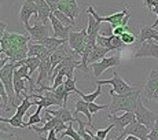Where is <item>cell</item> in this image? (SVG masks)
Returning <instances> with one entry per match:
<instances>
[{
    "label": "cell",
    "mask_w": 158,
    "mask_h": 140,
    "mask_svg": "<svg viewBox=\"0 0 158 140\" xmlns=\"http://www.w3.org/2000/svg\"><path fill=\"white\" fill-rule=\"evenodd\" d=\"M142 91L136 89L133 92L124 93V95H118L111 91H109V95L111 96V105H110V113L115 114L118 111H132L135 113L136 107H138V102L140 98Z\"/></svg>",
    "instance_id": "cell-1"
},
{
    "label": "cell",
    "mask_w": 158,
    "mask_h": 140,
    "mask_svg": "<svg viewBox=\"0 0 158 140\" xmlns=\"http://www.w3.org/2000/svg\"><path fill=\"white\" fill-rule=\"evenodd\" d=\"M87 13L94 15L95 19L98 21L99 23H103V22L110 23L113 28H117V26H128V19L131 18V13H129L128 7H124L123 11H120V13H114V14L109 15V17H101V15L94 10L92 6H88Z\"/></svg>",
    "instance_id": "cell-2"
},
{
    "label": "cell",
    "mask_w": 158,
    "mask_h": 140,
    "mask_svg": "<svg viewBox=\"0 0 158 140\" xmlns=\"http://www.w3.org/2000/svg\"><path fill=\"white\" fill-rule=\"evenodd\" d=\"M105 84H110L113 87V89H110V91L114 93H118V95H124V93L136 91V88L129 85L127 81H124V78L115 70L113 72V77L109 78V80H96V85H105Z\"/></svg>",
    "instance_id": "cell-3"
},
{
    "label": "cell",
    "mask_w": 158,
    "mask_h": 140,
    "mask_svg": "<svg viewBox=\"0 0 158 140\" xmlns=\"http://www.w3.org/2000/svg\"><path fill=\"white\" fill-rule=\"evenodd\" d=\"M135 117L142 125L147 126L148 129H153L154 125H156V121L158 118V114L154 111H151L150 109H147L146 106L143 105V100L142 98H139V102H138V107L135 110Z\"/></svg>",
    "instance_id": "cell-4"
},
{
    "label": "cell",
    "mask_w": 158,
    "mask_h": 140,
    "mask_svg": "<svg viewBox=\"0 0 158 140\" xmlns=\"http://www.w3.org/2000/svg\"><path fill=\"white\" fill-rule=\"evenodd\" d=\"M150 132L151 130L148 129L147 126L142 125V124L135 118V120H133L132 122H131L129 125L127 126L123 132H121V135L117 138V140H125V138L127 136H129V135L135 136V138H138L140 140H148V135H150Z\"/></svg>",
    "instance_id": "cell-5"
},
{
    "label": "cell",
    "mask_w": 158,
    "mask_h": 140,
    "mask_svg": "<svg viewBox=\"0 0 158 140\" xmlns=\"http://www.w3.org/2000/svg\"><path fill=\"white\" fill-rule=\"evenodd\" d=\"M120 63H121L120 54H115V55L103 58L101 62H96V63H94V65H91V70H92V73H94V77L98 78V77H101L107 69L117 68V66H120Z\"/></svg>",
    "instance_id": "cell-6"
},
{
    "label": "cell",
    "mask_w": 158,
    "mask_h": 140,
    "mask_svg": "<svg viewBox=\"0 0 158 140\" xmlns=\"http://www.w3.org/2000/svg\"><path fill=\"white\" fill-rule=\"evenodd\" d=\"M35 15V19H37L39 10H37V4L35 0H22V4L19 8V21L23 26L29 28V18Z\"/></svg>",
    "instance_id": "cell-7"
},
{
    "label": "cell",
    "mask_w": 158,
    "mask_h": 140,
    "mask_svg": "<svg viewBox=\"0 0 158 140\" xmlns=\"http://www.w3.org/2000/svg\"><path fill=\"white\" fill-rule=\"evenodd\" d=\"M135 118H136L135 117V113L127 111V113H124L121 117H117L115 114H109L107 117H106V120L110 121V124H113V125H114L115 132L121 135V132H123V130L125 129V128L128 126L129 124L135 120Z\"/></svg>",
    "instance_id": "cell-8"
},
{
    "label": "cell",
    "mask_w": 158,
    "mask_h": 140,
    "mask_svg": "<svg viewBox=\"0 0 158 140\" xmlns=\"http://www.w3.org/2000/svg\"><path fill=\"white\" fill-rule=\"evenodd\" d=\"M26 32L29 33V36H30V39H32L33 43H39V41L44 40V39H47V37H51L48 26L45 25V23L40 22V21H35V25L26 28Z\"/></svg>",
    "instance_id": "cell-9"
},
{
    "label": "cell",
    "mask_w": 158,
    "mask_h": 140,
    "mask_svg": "<svg viewBox=\"0 0 158 140\" xmlns=\"http://www.w3.org/2000/svg\"><path fill=\"white\" fill-rule=\"evenodd\" d=\"M87 37H88L87 29H81L80 32H70L68 43H69V45H70L72 50H74L76 52L81 54L83 50H84V47H85Z\"/></svg>",
    "instance_id": "cell-10"
},
{
    "label": "cell",
    "mask_w": 158,
    "mask_h": 140,
    "mask_svg": "<svg viewBox=\"0 0 158 140\" xmlns=\"http://www.w3.org/2000/svg\"><path fill=\"white\" fill-rule=\"evenodd\" d=\"M135 58H156L158 59V43L154 40L144 41L139 45Z\"/></svg>",
    "instance_id": "cell-11"
},
{
    "label": "cell",
    "mask_w": 158,
    "mask_h": 140,
    "mask_svg": "<svg viewBox=\"0 0 158 140\" xmlns=\"http://www.w3.org/2000/svg\"><path fill=\"white\" fill-rule=\"evenodd\" d=\"M50 23L52 26V30H54V35L52 37H56V39H62V40H68L69 39V35H70V26H65L59 19L54 15V13L51 11L50 14Z\"/></svg>",
    "instance_id": "cell-12"
},
{
    "label": "cell",
    "mask_w": 158,
    "mask_h": 140,
    "mask_svg": "<svg viewBox=\"0 0 158 140\" xmlns=\"http://www.w3.org/2000/svg\"><path fill=\"white\" fill-rule=\"evenodd\" d=\"M157 88H158V72L157 70H151L143 89H142V93H143V96L146 99L153 100V95L157 91Z\"/></svg>",
    "instance_id": "cell-13"
},
{
    "label": "cell",
    "mask_w": 158,
    "mask_h": 140,
    "mask_svg": "<svg viewBox=\"0 0 158 140\" xmlns=\"http://www.w3.org/2000/svg\"><path fill=\"white\" fill-rule=\"evenodd\" d=\"M45 113H48V114H51L52 117H56L59 118V120H62L65 124H70V122H76L77 121V117H74V115L72 114L70 110H68L66 107H60L58 109V110H50V109H45Z\"/></svg>",
    "instance_id": "cell-14"
},
{
    "label": "cell",
    "mask_w": 158,
    "mask_h": 140,
    "mask_svg": "<svg viewBox=\"0 0 158 140\" xmlns=\"http://www.w3.org/2000/svg\"><path fill=\"white\" fill-rule=\"evenodd\" d=\"M28 47H29L28 58L29 56H37L40 60H43V59H45V58L52 55V54H51L50 51H48L47 48H45L44 45H41V44H36V43L30 41L28 44Z\"/></svg>",
    "instance_id": "cell-15"
},
{
    "label": "cell",
    "mask_w": 158,
    "mask_h": 140,
    "mask_svg": "<svg viewBox=\"0 0 158 140\" xmlns=\"http://www.w3.org/2000/svg\"><path fill=\"white\" fill-rule=\"evenodd\" d=\"M36 4H37V10H39V15L36 21H40L47 25L50 22V14H51V7L48 6V3L45 0H35Z\"/></svg>",
    "instance_id": "cell-16"
},
{
    "label": "cell",
    "mask_w": 158,
    "mask_h": 140,
    "mask_svg": "<svg viewBox=\"0 0 158 140\" xmlns=\"http://www.w3.org/2000/svg\"><path fill=\"white\" fill-rule=\"evenodd\" d=\"M74 115H78L80 113H83L84 115L88 118V124H89V128H92L94 130H96V128L95 125L92 124V114H91V111H89V109H88V103L85 102V100H77L76 102V105H74Z\"/></svg>",
    "instance_id": "cell-17"
},
{
    "label": "cell",
    "mask_w": 158,
    "mask_h": 140,
    "mask_svg": "<svg viewBox=\"0 0 158 140\" xmlns=\"http://www.w3.org/2000/svg\"><path fill=\"white\" fill-rule=\"evenodd\" d=\"M148 40H154L158 43V30L153 29L151 26H144V28L140 29V33L138 36V43L142 44V43Z\"/></svg>",
    "instance_id": "cell-18"
},
{
    "label": "cell",
    "mask_w": 158,
    "mask_h": 140,
    "mask_svg": "<svg viewBox=\"0 0 158 140\" xmlns=\"http://www.w3.org/2000/svg\"><path fill=\"white\" fill-rule=\"evenodd\" d=\"M65 43H68V40H62V39H56V37H52V36H51V37H47V39H44V40L36 43V44L44 45L51 54H54L58 48H59L60 45H63Z\"/></svg>",
    "instance_id": "cell-19"
},
{
    "label": "cell",
    "mask_w": 158,
    "mask_h": 140,
    "mask_svg": "<svg viewBox=\"0 0 158 140\" xmlns=\"http://www.w3.org/2000/svg\"><path fill=\"white\" fill-rule=\"evenodd\" d=\"M109 52H111L110 50H107V48H103L101 45H96L95 48L92 50V52L89 54V58H88V65H94V63L96 62H101L103 58H106Z\"/></svg>",
    "instance_id": "cell-20"
},
{
    "label": "cell",
    "mask_w": 158,
    "mask_h": 140,
    "mask_svg": "<svg viewBox=\"0 0 158 140\" xmlns=\"http://www.w3.org/2000/svg\"><path fill=\"white\" fill-rule=\"evenodd\" d=\"M32 106H35V103H33V100H30L28 96L25 95V99L22 100V102L19 103V106L17 107V111H15V117H18V118H22L23 120V115L26 114V111L29 110Z\"/></svg>",
    "instance_id": "cell-21"
},
{
    "label": "cell",
    "mask_w": 158,
    "mask_h": 140,
    "mask_svg": "<svg viewBox=\"0 0 158 140\" xmlns=\"http://www.w3.org/2000/svg\"><path fill=\"white\" fill-rule=\"evenodd\" d=\"M101 28H102V23H99L98 21L95 19V17H94V15L88 14V28H87L88 35H91V36H99Z\"/></svg>",
    "instance_id": "cell-22"
},
{
    "label": "cell",
    "mask_w": 158,
    "mask_h": 140,
    "mask_svg": "<svg viewBox=\"0 0 158 140\" xmlns=\"http://www.w3.org/2000/svg\"><path fill=\"white\" fill-rule=\"evenodd\" d=\"M22 63L29 68V76H30V78H33L35 72L36 70H39V68H40L41 60L39 59L37 56H29V58H26V59H23Z\"/></svg>",
    "instance_id": "cell-23"
},
{
    "label": "cell",
    "mask_w": 158,
    "mask_h": 140,
    "mask_svg": "<svg viewBox=\"0 0 158 140\" xmlns=\"http://www.w3.org/2000/svg\"><path fill=\"white\" fill-rule=\"evenodd\" d=\"M0 122L2 124H8V125H11L13 128H28V124L23 122L22 118H18L13 115V118H3L0 117Z\"/></svg>",
    "instance_id": "cell-24"
},
{
    "label": "cell",
    "mask_w": 158,
    "mask_h": 140,
    "mask_svg": "<svg viewBox=\"0 0 158 140\" xmlns=\"http://www.w3.org/2000/svg\"><path fill=\"white\" fill-rule=\"evenodd\" d=\"M102 85H98V88H96V91L95 92H92V93H89V95H85V93H83L80 89L77 91V93H78V96H81V99L83 100H85L87 103H91V102H95L96 99L99 98V96L102 95Z\"/></svg>",
    "instance_id": "cell-25"
},
{
    "label": "cell",
    "mask_w": 158,
    "mask_h": 140,
    "mask_svg": "<svg viewBox=\"0 0 158 140\" xmlns=\"http://www.w3.org/2000/svg\"><path fill=\"white\" fill-rule=\"evenodd\" d=\"M65 136H68V138H70L72 140H84L83 138H81V135L78 132H76L74 129H73V122L69 124L68 129L65 130V132L62 133V135L59 136V140H62V138H65Z\"/></svg>",
    "instance_id": "cell-26"
},
{
    "label": "cell",
    "mask_w": 158,
    "mask_h": 140,
    "mask_svg": "<svg viewBox=\"0 0 158 140\" xmlns=\"http://www.w3.org/2000/svg\"><path fill=\"white\" fill-rule=\"evenodd\" d=\"M52 13H54V15H55V17H56L58 19H59L65 26H70V28H74V26H76V22H73L70 18H69L66 14H63L62 11L55 10V11H52Z\"/></svg>",
    "instance_id": "cell-27"
},
{
    "label": "cell",
    "mask_w": 158,
    "mask_h": 140,
    "mask_svg": "<svg viewBox=\"0 0 158 140\" xmlns=\"http://www.w3.org/2000/svg\"><path fill=\"white\" fill-rule=\"evenodd\" d=\"M41 110H43V107H40V106H37V110L35 111V114H32L29 117V121L26 124H28V128L30 126H35L36 124H40V122H43V118L40 117V113Z\"/></svg>",
    "instance_id": "cell-28"
},
{
    "label": "cell",
    "mask_w": 158,
    "mask_h": 140,
    "mask_svg": "<svg viewBox=\"0 0 158 140\" xmlns=\"http://www.w3.org/2000/svg\"><path fill=\"white\" fill-rule=\"evenodd\" d=\"M96 44L101 45L103 48H107V50L113 51V45H111V36H109V37H106V36H98V39H96Z\"/></svg>",
    "instance_id": "cell-29"
},
{
    "label": "cell",
    "mask_w": 158,
    "mask_h": 140,
    "mask_svg": "<svg viewBox=\"0 0 158 140\" xmlns=\"http://www.w3.org/2000/svg\"><path fill=\"white\" fill-rule=\"evenodd\" d=\"M88 109H89L91 114H96V113L103 110V109H110V106H107V105H96L95 102H91V103H88Z\"/></svg>",
    "instance_id": "cell-30"
},
{
    "label": "cell",
    "mask_w": 158,
    "mask_h": 140,
    "mask_svg": "<svg viewBox=\"0 0 158 140\" xmlns=\"http://www.w3.org/2000/svg\"><path fill=\"white\" fill-rule=\"evenodd\" d=\"M63 85H65V88L69 91V92H76L77 93L78 88H77V85H76V78H66Z\"/></svg>",
    "instance_id": "cell-31"
},
{
    "label": "cell",
    "mask_w": 158,
    "mask_h": 140,
    "mask_svg": "<svg viewBox=\"0 0 158 140\" xmlns=\"http://www.w3.org/2000/svg\"><path fill=\"white\" fill-rule=\"evenodd\" d=\"M121 40L124 41V44L125 45H131V44H133V43L136 41V37H135V35L127 32V33H124V35L121 36Z\"/></svg>",
    "instance_id": "cell-32"
},
{
    "label": "cell",
    "mask_w": 158,
    "mask_h": 140,
    "mask_svg": "<svg viewBox=\"0 0 158 140\" xmlns=\"http://www.w3.org/2000/svg\"><path fill=\"white\" fill-rule=\"evenodd\" d=\"M113 129H114V125H113V124H110V125L106 128V129H102V130H98V129H96V130H95V135L98 136V138L106 140V136H107V133L110 132V130H113Z\"/></svg>",
    "instance_id": "cell-33"
},
{
    "label": "cell",
    "mask_w": 158,
    "mask_h": 140,
    "mask_svg": "<svg viewBox=\"0 0 158 140\" xmlns=\"http://www.w3.org/2000/svg\"><path fill=\"white\" fill-rule=\"evenodd\" d=\"M0 140H22V139H21L19 136L14 135V133H7L3 130L2 136H0Z\"/></svg>",
    "instance_id": "cell-34"
},
{
    "label": "cell",
    "mask_w": 158,
    "mask_h": 140,
    "mask_svg": "<svg viewBox=\"0 0 158 140\" xmlns=\"http://www.w3.org/2000/svg\"><path fill=\"white\" fill-rule=\"evenodd\" d=\"M128 32V26H117V28H113V35L114 36H123L124 33Z\"/></svg>",
    "instance_id": "cell-35"
},
{
    "label": "cell",
    "mask_w": 158,
    "mask_h": 140,
    "mask_svg": "<svg viewBox=\"0 0 158 140\" xmlns=\"http://www.w3.org/2000/svg\"><path fill=\"white\" fill-rule=\"evenodd\" d=\"M40 139H41V140H58L55 129L50 130V132H48V135H47V138H43V136H40Z\"/></svg>",
    "instance_id": "cell-36"
},
{
    "label": "cell",
    "mask_w": 158,
    "mask_h": 140,
    "mask_svg": "<svg viewBox=\"0 0 158 140\" xmlns=\"http://www.w3.org/2000/svg\"><path fill=\"white\" fill-rule=\"evenodd\" d=\"M6 29H7V23L6 22H2V26H0V37L6 33Z\"/></svg>",
    "instance_id": "cell-37"
},
{
    "label": "cell",
    "mask_w": 158,
    "mask_h": 140,
    "mask_svg": "<svg viewBox=\"0 0 158 140\" xmlns=\"http://www.w3.org/2000/svg\"><path fill=\"white\" fill-rule=\"evenodd\" d=\"M125 140H140V139H138V138H135V136H132V135H129V136H127Z\"/></svg>",
    "instance_id": "cell-38"
},
{
    "label": "cell",
    "mask_w": 158,
    "mask_h": 140,
    "mask_svg": "<svg viewBox=\"0 0 158 140\" xmlns=\"http://www.w3.org/2000/svg\"><path fill=\"white\" fill-rule=\"evenodd\" d=\"M153 100H156V102H158V88H157V91L154 92V95H153Z\"/></svg>",
    "instance_id": "cell-39"
},
{
    "label": "cell",
    "mask_w": 158,
    "mask_h": 140,
    "mask_svg": "<svg viewBox=\"0 0 158 140\" xmlns=\"http://www.w3.org/2000/svg\"><path fill=\"white\" fill-rule=\"evenodd\" d=\"M154 129L158 130V118H157V121H156V125H154Z\"/></svg>",
    "instance_id": "cell-40"
}]
</instances>
